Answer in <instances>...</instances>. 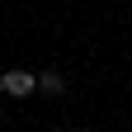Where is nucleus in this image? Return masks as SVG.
<instances>
[{"label":"nucleus","instance_id":"1","mask_svg":"<svg viewBox=\"0 0 132 132\" xmlns=\"http://www.w3.org/2000/svg\"><path fill=\"white\" fill-rule=\"evenodd\" d=\"M0 90L14 94V99H24V94L38 90V76H28V71H5V76H0Z\"/></svg>","mask_w":132,"mask_h":132},{"label":"nucleus","instance_id":"2","mask_svg":"<svg viewBox=\"0 0 132 132\" xmlns=\"http://www.w3.org/2000/svg\"><path fill=\"white\" fill-rule=\"evenodd\" d=\"M38 90H43V94H61V90H66V80H61L57 71H47V76H38Z\"/></svg>","mask_w":132,"mask_h":132}]
</instances>
